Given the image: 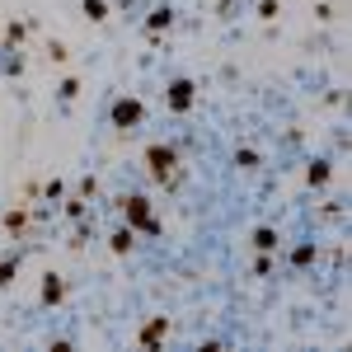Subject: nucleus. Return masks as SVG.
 <instances>
[{
  "label": "nucleus",
  "mask_w": 352,
  "mask_h": 352,
  "mask_svg": "<svg viewBox=\"0 0 352 352\" xmlns=\"http://www.w3.org/2000/svg\"><path fill=\"white\" fill-rule=\"evenodd\" d=\"M258 19H277V0H258Z\"/></svg>",
  "instance_id": "obj_20"
},
{
  "label": "nucleus",
  "mask_w": 352,
  "mask_h": 352,
  "mask_svg": "<svg viewBox=\"0 0 352 352\" xmlns=\"http://www.w3.org/2000/svg\"><path fill=\"white\" fill-rule=\"evenodd\" d=\"M169 24H174V10H169V5H155V10L146 14V28H151V33H164Z\"/></svg>",
  "instance_id": "obj_10"
},
{
  "label": "nucleus",
  "mask_w": 352,
  "mask_h": 352,
  "mask_svg": "<svg viewBox=\"0 0 352 352\" xmlns=\"http://www.w3.org/2000/svg\"><path fill=\"white\" fill-rule=\"evenodd\" d=\"M109 249L118 254V258H127V254L136 249V230H132V226H118V230L109 235Z\"/></svg>",
  "instance_id": "obj_7"
},
{
  "label": "nucleus",
  "mask_w": 352,
  "mask_h": 352,
  "mask_svg": "<svg viewBox=\"0 0 352 352\" xmlns=\"http://www.w3.org/2000/svg\"><path fill=\"white\" fill-rule=\"evenodd\" d=\"M268 272H272V258H268V254H258V258H254V277H268Z\"/></svg>",
  "instance_id": "obj_19"
},
{
  "label": "nucleus",
  "mask_w": 352,
  "mask_h": 352,
  "mask_svg": "<svg viewBox=\"0 0 352 352\" xmlns=\"http://www.w3.org/2000/svg\"><path fill=\"white\" fill-rule=\"evenodd\" d=\"M113 127H118V132H132L136 122H141V118H146V104H141V99H136V94H122V99H118V104H113Z\"/></svg>",
  "instance_id": "obj_3"
},
{
  "label": "nucleus",
  "mask_w": 352,
  "mask_h": 352,
  "mask_svg": "<svg viewBox=\"0 0 352 352\" xmlns=\"http://www.w3.org/2000/svg\"><path fill=\"white\" fill-rule=\"evenodd\" d=\"M192 94H197V85L179 76V80L169 85V94H164V99H169V113H188L192 109Z\"/></svg>",
  "instance_id": "obj_4"
},
{
  "label": "nucleus",
  "mask_w": 352,
  "mask_h": 352,
  "mask_svg": "<svg viewBox=\"0 0 352 352\" xmlns=\"http://www.w3.org/2000/svg\"><path fill=\"white\" fill-rule=\"evenodd\" d=\"M164 333H169V315H155V320H146V324H141L136 343H141V348H160Z\"/></svg>",
  "instance_id": "obj_5"
},
{
  "label": "nucleus",
  "mask_w": 352,
  "mask_h": 352,
  "mask_svg": "<svg viewBox=\"0 0 352 352\" xmlns=\"http://www.w3.org/2000/svg\"><path fill=\"white\" fill-rule=\"evenodd\" d=\"M43 197H61V179H47L43 184Z\"/></svg>",
  "instance_id": "obj_23"
},
{
  "label": "nucleus",
  "mask_w": 352,
  "mask_h": 352,
  "mask_svg": "<svg viewBox=\"0 0 352 352\" xmlns=\"http://www.w3.org/2000/svg\"><path fill=\"white\" fill-rule=\"evenodd\" d=\"M329 179H333V164H329V160H310V169H305V184H310V188H324Z\"/></svg>",
  "instance_id": "obj_9"
},
{
  "label": "nucleus",
  "mask_w": 352,
  "mask_h": 352,
  "mask_svg": "<svg viewBox=\"0 0 352 352\" xmlns=\"http://www.w3.org/2000/svg\"><path fill=\"white\" fill-rule=\"evenodd\" d=\"M80 14L89 19V24H104V19H109V0H85Z\"/></svg>",
  "instance_id": "obj_11"
},
{
  "label": "nucleus",
  "mask_w": 352,
  "mask_h": 352,
  "mask_svg": "<svg viewBox=\"0 0 352 352\" xmlns=\"http://www.w3.org/2000/svg\"><path fill=\"white\" fill-rule=\"evenodd\" d=\"M315 254H320L315 244H300L296 254H292V263H296V268H305V263H315Z\"/></svg>",
  "instance_id": "obj_15"
},
{
  "label": "nucleus",
  "mask_w": 352,
  "mask_h": 352,
  "mask_svg": "<svg viewBox=\"0 0 352 352\" xmlns=\"http://www.w3.org/2000/svg\"><path fill=\"white\" fill-rule=\"evenodd\" d=\"M76 94H80V80H76V76H66V80H61V99H76Z\"/></svg>",
  "instance_id": "obj_18"
},
{
  "label": "nucleus",
  "mask_w": 352,
  "mask_h": 352,
  "mask_svg": "<svg viewBox=\"0 0 352 352\" xmlns=\"http://www.w3.org/2000/svg\"><path fill=\"white\" fill-rule=\"evenodd\" d=\"M24 38H28V24H10L5 28V47H19Z\"/></svg>",
  "instance_id": "obj_14"
},
{
  "label": "nucleus",
  "mask_w": 352,
  "mask_h": 352,
  "mask_svg": "<svg viewBox=\"0 0 352 352\" xmlns=\"http://www.w3.org/2000/svg\"><path fill=\"white\" fill-rule=\"evenodd\" d=\"M24 230H28V212H24V207H14V212L5 217V235H24Z\"/></svg>",
  "instance_id": "obj_12"
},
{
  "label": "nucleus",
  "mask_w": 352,
  "mask_h": 352,
  "mask_svg": "<svg viewBox=\"0 0 352 352\" xmlns=\"http://www.w3.org/2000/svg\"><path fill=\"white\" fill-rule=\"evenodd\" d=\"M66 217H71V221H80V217H85V197H80V192L66 202Z\"/></svg>",
  "instance_id": "obj_17"
},
{
  "label": "nucleus",
  "mask_w": 352,
  "mask_h": 352,
  "mask_svg": "<svg viewBox=\"0 0 352 352\" xmlns=\"http://www.w3.org/2000/svg\"><path fill=\"white\" fill-rule=\"evenodd\" d=\"M94 188H99V179H94V174H89V179H85V184H80V197H85V202H89V197H94Z\"/></svg>",
  "instance_id": "obj_22"
},
{
  "label": "nucleus",
  "mask_w": 352,
  "mask_h": 352,
  "mask_svg": "<svg viewBox=\"0 0 352 352\" xmlns=\"http://www.w3.org/2000/svg\"><path fill=\"white\" fill-rule=\"evenodd\" d=\"M230 5H235V0H217V10H221V14H226V10H230Z\"/></svg>",
  "instance_id": "obj_24"
},
{
  "label": "nucleus",
  "mask_w": 352,
  "mask_h": 352,
  "mask_svg": "<svg viewBox=\"0 0 352 352\" xmlns=\"http://www.w3.org/2000/svg\"><path fill=\"white\" fill-rule=\"evenodd\" d=\"M47 56H52L56 66H66V56H71V52H66V47H61V43H52V47H47Z\"/></svg>",
  "instance_id": "obj_21"
},
{
  "label": "nucleus",
  "mask_w": 352,
  "mask_h": 352,
  "mask_svg": "<svg viewBox=\"0 0 352 352\" xmlns=\"http://www.w3.org/2000/svg\"><path fill=\"white\" fill-rule=\"evenodd\" d=\"M146 164H151V174L160 179L164 188H174V184H179V151H174V146H164V141L146 146Z\"/></svg>",
  "instance_id": "obj_1"
},
{
  "label": "nucleus",
  "mask_w": 352,
  "mask_h": 352,
  "mask_svg": "<svg viewBox=\"0 0 352 352\" xmlns=\"http://www.w3.org/2000/svg\"><path fill=\"white\" fill-rule=\"evenodd\" d=\"M235 164H240V169H258V151H235Z\"/></svg>",
  "instance_id": "obj_16"
},
{
  "label": "nucleus",
  "mask_w": 352,
  "mask_h": 352,
  "mask_svg": "<svg viewBox=\"0 0 352 352\" xmlns=\"http://www.w3.org/2000/svg\"><path fill=\"white\" fill-rule=\"evenodd\" d=\"M249 244H254V249H258V254H272V249H277V244H282V235H277V230H272V226H258V230H254V235H249Z\"/></svg>",
  "instance_id": "obj_8"
},
{
  "label": "nucleus",
  "mask_w": 352,
  "mask_h": 352,
  "mask_svg": "<svg viewBox=\"0 0 352 352\" xmlns=\"http://www.w3.org/2000/svg\"><path fill=\"white\" fill-rule=\"evenodd\" d=\"M19 263H24V258H19V254H10V258H5V263H0V287H10V282H14V277H19Z\"/></svg>",
  "instance_id": "obj_13"
},
{
  "label": "nucleus",
  "mask_w": 352,
  "mask_h": 352,
  "mask_svg": "<svg viewBox=\"0 0 352 352\" xmlns=\"http://www.w3.org/2000/svg\"><path fill=\"white\" fill-rule=\"evenodd\" d=\"M61 296H66V282H61V272H43V305L52 310V305H61Z\"/></svg>",
  "instance_id": "obj_6"
},
{
  "label": "nucleus",
  "mask_w": 352,
  "mask_h": 352,
  "mask_svg": "<svg viewBox=\"0 0 352 352\" xmlns=\"http://www.w3.org/2000/svg\"><path fill=\"white\" fill-rule=\"evenodd\" d=\"M118 207H122V217H127V226H132V230L160 235V221H155V212H151V202H146V197L127 192V197H118Z\"/></svg>",
  "instance_id": "obj_2"
}]
</instances>
